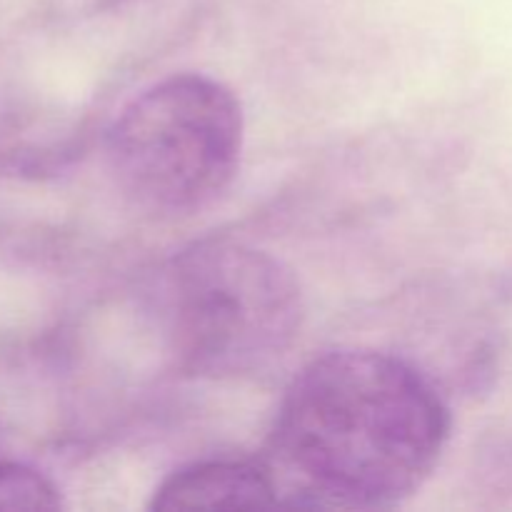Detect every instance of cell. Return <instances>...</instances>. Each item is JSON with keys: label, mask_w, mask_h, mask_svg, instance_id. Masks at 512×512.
Masks as SVG:
<instances>
[{"label": "cell", "mask_w": 512, "mask_h": 512, "mask_svg": "<svg viewBox=\"0 0 512 512\" xmlns=\"http://www.w3.org/2000/svg\"><path fill=\"white\" fill-rule=\"evenodd\" d=\"M448 438V405L415 365L333 350L285 388L268 468L280 505L383 510L423 488Z\"/></svg>", "instance_id": "cell-1"}, {"label": "cell", "mask_w": 512, "mask_h": 512, "mask_svg": "<svg viewBox=\"0 0 512 512\" xmlns=\"http://www.w3.org/2000/svg\"><path fill=\"white\" fill-rule=\"evenodd\" d=\"M170 358L198 378H245L273 368L300 335L303 293L270 253L208 240L175 255L153 290Z\"/></svg>", "instance_id": "cell-2"}, {"label": "cell", "mask_w": 512, "mask_h": 512, "mask_svg": "<svg viewBox=\"0 0 512 512\" xmlns=\"http://www.w3.org/2000/svg\"><path fill=\"white\" fill-rule=\"evenodd\" d=\"M245 120L220 80L180 73L135 95L108 135V163L133 203L150 213L203 210L240 168Z\"/></svg>", "instance_id": "cell-3"}, {"label": "cell", "mask_w": 512, "mask_h": 512, "mask_svg": "<svg viewBox=\"0 0 512 512\" xmlns=\"http://www.w3.org/2000/svg\"><path fill=\"white\" fill-rule=\"evenodd\" d=\"M278 485L268 463L203 460L175 470L155 490L150 508L160 512L203 508H273Z\"/></svg>", "instance_id": "cell-4"}, {"label": "cell", "mask_w": 512, "mask_h": 512, "mask_svg": "<svg viewBox=\"0 0 512 512\" xmlns=\"http://www.w3.org/2000/svg\"><path fill=\"white\" fill-rule=\"evenodd\" d=\"M60 493L43 473L0 463V510H58Z\"/></svg>", "instance_id": "cell-5"}]
</instances>
